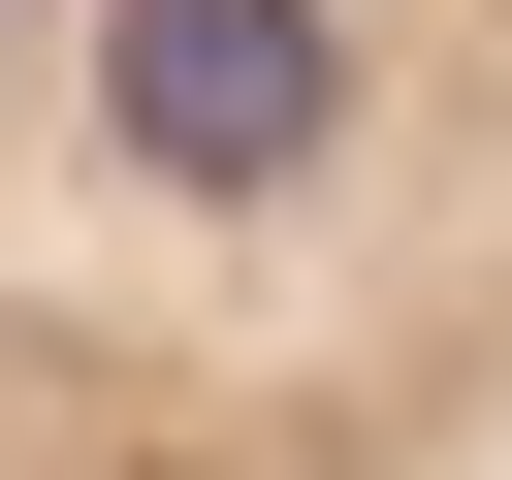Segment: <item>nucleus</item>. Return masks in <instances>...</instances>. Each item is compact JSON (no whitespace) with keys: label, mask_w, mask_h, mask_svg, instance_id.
Segmentation results:
<instances>
[{"label":"nucleus","mask_w":512,"mask_h":480,"mask_svg":"<svg viewBox=\"0 0 512 480\" xmlns=\"http://www.w3.org/2000/svg\"><path fill=\"white\" fill-rule=\"evenodd\" d=\"M0 480H512V0H0Z\"/></svg>","instance_id":"nucleus-1"}]
</instances>
